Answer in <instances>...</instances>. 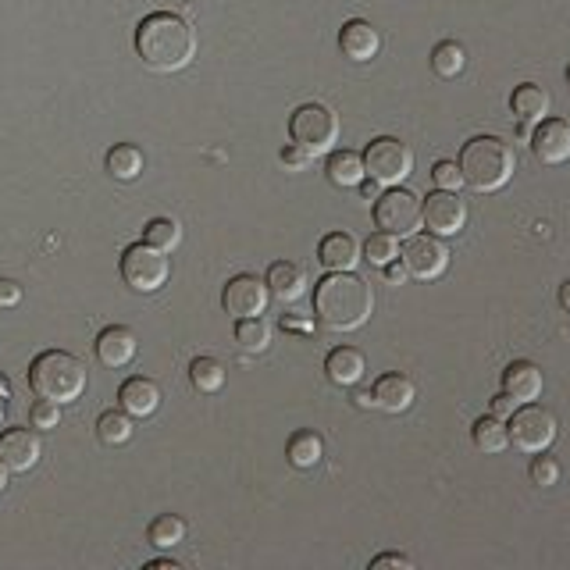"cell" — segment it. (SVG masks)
I'll use <instances>...</instances> for the list:
<instances>
[{"label":"cell","mask_w":570,"mask_h":570,"mask_svg":"<svg viewBox=\"0 0 570 570\" xmlns=\"http://www.w3.org/2000/svg\"><path fill=\"white\" fill-rule=\"evenodd\" d=\"M471 439L474 446L481 449V453H503L506 446H510V432H506V424L499 421V417H478L471 428Z\"/></svg>","instance_id":"25"},{"label":"cell","mask_w":570,"mask_h":570,"mask_svg":"<svg viewBox=\"0 0 570 570\" xmlns=\"http://www.w3.org/2000/svg\"><path fill=\"white\" fill-rule=\"evenodd\" d=\"M268 300H271V289L261 275H236L225 285V293H221V307H225V314H232L236 321L264 314V310H268Z\"/></svg>","instance_id":"11"},{"label":"cell","mask_w":570,"mask_h":570,"mask_svg":"<svg viewBox=\"0 0 570 570\" xmlns=\"http://www.w3.org/2000/svg\"><path fill=\"white\" fill-rule=\"evenodd\" d=\"M22 300V285L11 282V278H0V307H15Z\"/></svg>","instance_id":"40"},{"label":"cell","mask_w":570,"mask_h":570,"mask_svg":"<svg viewBox=\"0 0 570 570\" xmlns=\"http://www.w3.org/2000/svg\"><path fill=\"white\" fill-rule=\"evenodd\" d=\"M464 65H467V50L456 40H442L439 47L432 50V68L442 79H456V75L464 72Z\"/></svg>","instance_id":"30"},{"label":"cell","mask_w":570,"mask_h":570,"mask_svg":"<svg viewBox=\"0 0 570 570\" xmlns=\"http://www.w3.org/2000/svg\"><path fill=\"white\" fill-rule=\"evenodd\" d=\"M264 282H268L271 296H278L282 303H296L303 293H307V271L293 261H275L268 268V278H264Z\"/></svg>","instance_id":"21"},{"label":"cell","mask_w":570,"mask_h":570,"mask_svg":"<svg viewBox=\"0 0 570 570\" xmlns=\"http://www.w3.org/2000/svg\"><path fill=\"white\" fill-rule=\"evenodd\" d=\"M318 261L328 271H353L360 264V243L350 232H328L318 243Z\"/></svg>","instance_id":"19"},{"label":"cell","mask_w":570,"mask_h":570,"mask_svg":"<svg viewBox=\"0 0 570 570\" xmlns=\"http://www.w3.org/2000/svg\"><path fill=\"white\" fill-rule=\"evenodd\" d=\"M189 382L196 392H218L225 385V364L214 357H196L189 364Z\"/></svg>","instance_id":"27"},{"label":"cell","mask_w":570,"mask_h":570,"mask_svg":"<svg viewBox=\"0 0 570 570\" xmlns=\"http://www.w3.org/2000/svg\"><path fill=\"white\" fill-rule=\"evenodd\" d=\"M567 86H570V68H567Z\"/></svg>","instance_id":"49"},{"label":"cell","mask_w":570,"mask_h":570,"mask_svg":"<svg viewBox=\"0 0 570 570\" xmlns=\"http://www.w3.org/2000/svg\"><path fill=\"white\" fill-rule=\"evenodd\" d=\"M513 410H517V399H510L506 392H503V396L492 399V417H499V421H506V417H510Z\"/></svg>","instance_id":"41"},{"label":"cell","mask_w":570,"mask_h":570,"mask_svg":"<svg viewBox=\"0 0 570 570\" xmlns=\"http://www.w3.org/2000/svg\"><path fill=\"white\" fill-rule=\"evenodd\" d=\"M282 164H285V168H293V171H303V168L310 164V154L293 143V147H285V150H282Z\"/></svg>","instance_id":"39"},{"label":"cell","mask_w":570,"mask_h":570,"mask_svg":"<svg viewBox=\"0 0 570 570\" xmlns=\"http://www.w3.org/2000/svg\"><path fill=\"white\" fill-rule=\"evenodd\" d=\"M147 570H179V563H175V560H154V563H147Z\"/></svg>","instance_id":"45"},{"label":"cell","mask_w":570,"mask_h":570,"mask_svg":"<svg viewBox=\"0 0 570 570\" xmlns=\"http://www.w3.org/2000/svg\"><path fill=\"white\" fill-rule=\"evenodd\" d=\"M143 243H150V246H157V250H164V253H171L175 246L182 243V228H179V221H171V218H154L147 225V239Z\"/></svg>","instance_id":"33"},{"label":"cell","mask_w":570,"mask_h":570,"mask_svg":"<svg viewBox=\"0 0 570 570\" xmlns=\"http://www.w3.org/2000/svg\"><path fill=\"white\" fill-rule=\"evenodd\" d=\"M503 392L517 403H535L542 396V371L531 360H513L503 371Z\"/></svg>","instance_id":"18"},{"label":"cell","mask_w":570,"mask_h":570,"mask_svg":"<svg viewBox=\"0 0 570 570\" xmlns=\"http://www.w3.org/2000/svg\"><path fill=\"white\" fill-rule=\"evenodd\" d=\"M378 47H382V36H378V29L371 22H364V18H350V22L339 29V50L350 61H371V57L378 54Z\"/></svg>","instance_id":"15"},{"label":"cell","mask_w":570,"mask_h":570,"mask_svg":"<svg viewBox=\"0 0 570 570\" xmlns=\"http://www.w3.org/2000/svg\"><path fill=\"white\" fill-rule=\"evenodd\" d=\"M282 328H289V332H310V321H303V318H293V314H285L282 318Z\"/></svg>","instance_id":"43"},{"label":"cell","mask_w":570,"mask_h":570,"mask_svg":"<svg viewBox=\"0 0 570 570\" xmlns=\"http://www.w3.org/2000/svg\"><path fill=\"white\" fill-rule=\"evenodd\" d=\"M371 310H375L371 285L353 271H332L314 289V318L328 332H353L371 318Z\"/></svg>","instance_id":"2"},{"label":"cell","mask_w":570,"mask_h":570,"mask_svg":"<svg viewBox=\"0 0 570 570\" xmlns=\"http://www.w3.org/2000/svg\"><path fill=\"white\" fill-rule=\"evenodd\" d=\"M171 275V264L164 257V250L150 243H136L122 253V278L129 289L136 293H157Z\"/></svg>","instance_id":"8"},{"label":"cell","mask_w":570,"mask_h":570,"mask_svg":"<svg viewBox=\"0 0 570 570\" xmlns=\"http://www.w3.org/2000/svg\"><path fill=\"white\" fill-rule=\"evenodd\" d=\"M136 54L150 72H182L196 54V36L186 18L171 11H154L136 29Z\"/></svg>","instance_id":"1"},{"label":"cell","mask_w":570,"mask_h":570,"mask_svg":"<svg viewBox=\"0 0 570 570\" xmlns=\"http://www.w3.org/2000/svg\"><path fill=\"white\" fill-rule=\"evenodd\" d=\"M8 489V467H4V460H0V492Z\"/></svg>","instance_id":"48"},{"label":"cell","mask_w":570,"mask_h":570,"mask_svg":"<svg viewBox=\"0 0 570 570\" xmlns=\"http://www.w3.org/2000/svg\"><path fill=\"white\" fill-rule=\"evenodd\" d=\"M375 225L389 236H414V228L421 225V200L410 189L392 186L375 200Z\"/></svg>","instance_id":"9"},{"label":"cell","mask_w":570,"mask_h":570,"mask_svg":"<svg viewBox=\"0 0 570 570\" xmlns=\"http://www.w3.org/2000/svg\"><path fill=\"white\" fill-rule=\"evenodd\" d=\"M289 136L310 157H321L339 143V114L325 104H300L289 114Z\"/></svg>","instance_id":"5"},{"label":"cell","mask_w":570,"mask_h":570,"mask_svg":"<svg viewBox=\"0 0 570 570\" xmlns=\"http://www.w3.org/2000/svg\"><path fill=\"white\" fill-rule=\"evenodd\" d=\"M360 193H364V200H378V182L371 179V182H360Z\"/></svg>","instance_id":"44"},{"label":"cell","mask_w":570,"mask_h":570,"mask_svg":"<svg viewBox=\"0 0 570 570\" xmlns=\"http://www.w3.org/2000/svg\"><path fill=\"white\" fill-rule=\"evenodd\" d=\"M325 171H328V179H332V186H339V189H357L360 182L367 179L364 157L353 154V150H335V154L328 157Z\"/></svg>","instance_id":"24"},{"label":"cell","mask_w":570,"mask_h":570,"mask_svg":"<svg viewBox=\"0 0 570 570\" xmlns=\"http://www.w3.org/2000/svg\"><path fill=\"white\" fill-rule=\"evenodd\" d=\"M371 396H375V407L385 410V414H403V410H410V403L417 399V389H414V382H410L407 375H396V371H389V375H382L375 382Z\"/></svg>","instance_id":"16"},{"label":"cell","mask_w":570,"mask_h":570,"mask_svg":"<svg viewBox=\"0 0 570 570\" xmlns=\"http://www.w3.org/2000/svg\"><path fill=\"white\" fill-rule=\"evenodd\" d=\"M382 271H385V278H389L392 285H403V282H407V268H403V261H399V257H396V261L385 264Z\"/></svg>","instance_id":"42"},{"label":"cell","mask_w":570,"mask_h":570,"mask_svg":"<svg viewBox=\"0 0 570 570\" xmlns=\"http://www.w3.org/2000/svg\"><path fill=\"white\" fill-rule=\"evenodd\" d=\"M107 171H111V179H118V182L139 179V171H143V154H139L132 143H118V147L107 150Z\"/></svg>","instance_id":"26"},{"label":"cell","mask_w":570,"mask_h":570,"mask_svg":"<svg viewBox=\"0 0 570 570\" xmlns=\"http://www.w3.org/2000/svg\"><path fill=\"white\" fill-rule=\"evenodd\" d=\"M421 221L432 236H456L467 225V204L453 189H435L421 204Z\"/></svg>","instance_id":"12"},{"label":"cell","mask_w":570,"mask_h":570,"mask_svg":"<svg viewBox=\"0 0 570 570\" xmlns=\"http://www.w3.org/2000/svg\"><path fill=\"white\" fill-rule=\"evenodd\" d=\"M399 261L407 268V275H414L417 282H432L449 268V250L442 243V236H407V246L399 250Z\"/></svg>","instance_id":"10"},{"label":"cell","mask_w":570,"mask_h":570,"mask_svg":"<svg viewBox=\"0 0 570 570\" xmlns=\"http://www.w3.org/2000/svg\"><path fill=\"white\" fill-rule=\"evenodd\" d=\"M150 546L157 549H175L186 538V524L179 521V517H171V513H161L154 524H150Z\"/></svg>","instance_id":"32"},{"label":"cell","mask_w":570,"mask_h":570,"mask_svg":"<svg viewBox=\"0 0 570 570\" xmlns=\"http://www.w3.org/2000/svg\"><path fill=\"white\" fill-rule=\"evenodd\" d=\"M357 407H375V396L371 392H357Z\"/></svg>","instance_id":"47"},{"label":"cell","mask_w":570,"mask_h":570,"mask_svg":"<svg viewBox=\"0 0 570 570\" xmlns=\"http://www.w3.org/2000/svg\"><path fill=\"white\" fill-rule=\"evenodd\" d=\"M364 171L378 186H399L414 171V150L396 136H378L364 150Z\"/></svg>","instance_id":"6"},{"label":"cell","mask_w":570,"mask_h":570,"mask_svg":"<svg viewBox=\"0 0 570 570\" xmlns=\"http://www.w3.org/2000/svg\"><path fill=\"white\" fill-rule=\"evenodd\" d=\"M528 474H531V481H535L538 489H549V485H556V481H560V464H556L553 456L535 453V460H531Z\"/></svg>","instance_id":"35"},{"label":"cell","mask_w":570,"mask_h":570,"mask_svg":"<svg viewBox=\"0 0 570 570\" xmlns=\"http://www.w3.org/2000/svg\"><path fill=\"white\" fill-rule=\"evenodd\" d=\"M0 460L8 471H29L40 460V439L29 428H8L0 435Z\"/></svg>","instance_id":"14"},{"label":"cell","mask_w":570,"mask_h":570,"mask_svg":"<svg viewBox=\"0 0 570 570\" xmlns=\"http://www.w3.org/2000/svg\"><path fill=\"white\" fill-rule=\"evenodd\" d=\"M136 332L125 325H111L97 335V357L104 367H125L136 357Z\"/></svg>","instance_id":"17"},{"label":"cell","mask_w":570,"mask_h":570,"mask_svg":"<svg viewBox=\"0 0 570 570\" xmlns=\"http://www.w3.org/2000/svg\"><path fill=\"white\" fill-rule=\"evenodd\" d=\"M506 432H510V442L521 453H546L553 446L556 432H560V424L556 417L549 414L546 407H535V403H524L510 414V424H506Z\"/></svg>","instance_id":"7"},{"label":"cell","mask_w":570,"mask_h":570,"mask_svg":"<svg viewBox=\"0 0 570 570\" xmlns=\"http://www.w3.org/2000/svg\"><path fill=\"white\" fill-rule=\"evenodd\" d=\"M560 307H563V310H570V282H563V285H560Z\"/></svg>","instance_id":"46"},{"label":"cell","mask_w":570,"mask_h":570,"mask_svg":"<svg viewBox=\"0 0 570 570\" xmlns=\"http://www.w3.org/2000/svg\"><path fill=\"white\" fill-rule=\"evenodd\" d=\"M29 421H33V428H40V432H50V428H57V421H61V403L36 399L33 410H29Z\"/></svg>","instance_id":"36"},{"label":"cell","mask_w":570,"mask_h":570,"mask_svg":"<svg viewBox=\"0 0 570 570\" xmlns=\"http://www.w3.org/2000/svg\"><path fill=\"white\" fill-rule=\"evenodd\" d=\"M528 143L538 164L570 161V122H563V118H542L538 129L528 136Z\"/></svg>","instance_id":"13"},{"label":"cell","mask_w":570,"mask_h":570,"mask_svg":"<svg viewBox=\"0 0 570 570\" xmlns=\"http://www.w3.org/2000/svg\"><path fill=\"white\" fill-rule=\"evenodd\" d=\"M432 179H435V186H439V189H453V193L464 186V175H460V164H456V161H439L432 168Z\"/></svg>","instance_id":"37"},{"label":"cell","mask_w":570,"mask_h":570,"mask_svg":"<svg viewBox=\"0 0 570 570\" xmlns=\"http://www.w3.org/2000/svg\"><path fill=\"white\" fill-rule=\"evenodd\" d=\"M97 435L104 446H125L132 439V417L125 410H104L97 421Z\"/></svg>","instance_id":"28"},{"label":"cell","mask_w":570,"mask_h":570,"mask_svg":"<svg viewBox=\"0 0 570 570\" xmlns=\"http://www.w3.org/2000/svg\"><path fill=\"white\" fill-rule=\"evenodd\" d=\"M118 399H122V410L129 417H150L161 407V389L150 378H129L118 392Z\"/></svg>","instance_id":"22"},{"label":"cell","mask_w":570,"mask_h":570,"mask_svg":"<svg viewBox=\"0 0 570 570\" xmlns=\"http://www.w3.org/2000/svg\"><path fill=\"white\" fill-rule=\"evenodd\" d=\"M364 371H367L364 353L353 350V346H335V350L325 357V375H328V382L342 385V389L357 385L360 378H364Z\"/></svg>","instance_id":"20"},{"label":"cell","mask_w":570,"mask_h":570,"mask_svg":"<svg viewBox=\"0 0 570 570\" xmlns=\"http://www.w3.org/2000/svg\"><path fill=\"white\" fill-rule=\"evenodd\" d=\"M510 111L521 118L524 125H538L549 114V93L535 82H521L517 90L510 93Z\"/></svg>","instance_id":"23"},{"label":"cell","mask_w":570,"mask_h":570,"mask_svg":"<svg viewBox=\"0 0 570 570\" xmlns=\"http://www.w3.org/2000/svg\"><path fill=\"white\" fill-rule=\"evenodd\" d=\"M236 342L243 346L246 353H261L268 350V342H271V325L268 321L257 314V318H239L236 325Z\"/></svg>","instance_id":"31"},{"label":"cell","mask_w":570,"mask_h":570,"mask_svg":"<svg viewBox=\"0 0 570 570\" xmlns=\"http://www.w3.org/2000/svg\"><path fill=\"white\" fill-rule=\"evenodd\" d=\"M385 567L410 570V567H414V560H410V556H403V553H382V556H375V560H371V570H385Z\"/></svg>","instance_id":"38"},{"label":"cell","mask_w":570,"mask_h":570,"mask_svg":"<svg viewBox=\"0 0 570 570\" xmlns=\"http://www.w3.org/2000/svg\"><path fill=\"white\" fill-rule=\"evenodd\" d=\"M364 257L375 264V268H385L389 261H396V257H399L396 236H389V232H375V236L364 243Z\"/></svg>","instance_id":"34"},{"label":"cell","mask_w":570,"mask_h":570,"mask_svg":"<svg viewBox=\"0 0 570 570\" xmlns=\"http://www.w3.org/2000/svg\"><path fill=\"white\" fill-rule=\"evenodd\" d=\"M29 385L40 399L50 403H72L86 389V364L65 350H47L29 367Z\"/></svg>","instance_id":"4"},{"label":"cell","mask_w":570,"mask_h":570,"mask_svg":"<svg viewBox=\"0 0 570 570\" xmlns=\"http://www.w3.org/2000/svg\"><path fill=\"white\" fill-rule=\"evenodd\" d=\"M321 453H325V446H321V439L314 432H296L293 439H289V446H285V456H289L293 467L321 464Z\"/></svg>","instance_id":"29"},{"label":"cell","mask_w":570,"mask_h":570,"mask_svg":"<svg viewBox=\"0 0 570 570\" xmlns=\"http://www.w3.org/2000/svg\"><path fill=\"white\" fill-rule=\"evenodd\" d=\"M460 175L474 193H496L517 171V157H513L510 143L499 136H474L460 150Z\"/></svg>","instance_id":"3"}]
</instances>
